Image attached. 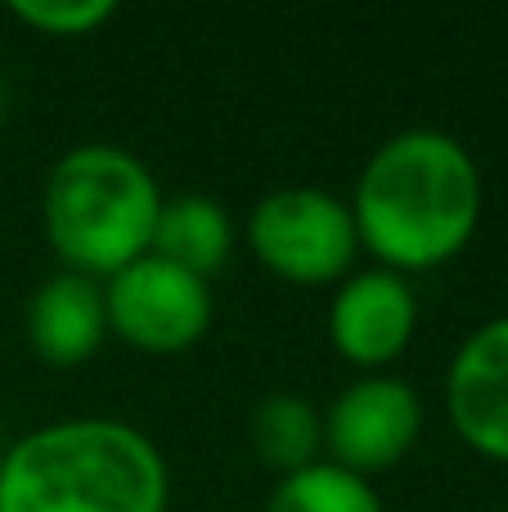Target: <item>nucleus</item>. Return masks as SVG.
<instances>
[{
  "instance_id": "14",
  "label": "nucleus",
  "mask_w": 508,
  "mask_h": 512,
  "mask_svg": "<svg viewBox=\"0 0 508 512\" xmlns=\"http://www.w3.org/2000/svg\"><path fill=\"white\" fill-rule=\"evenodd\" d=\"M0 99H5V77H0Z\"/></svg>"
},
{
  "instance_id": "12",
  "label": "nucleus",
  "mask_w": 508,
  "mask_h": 512,
  "mask_svg": "<svg viewBox=\"0 0 508 512\" xmlns=\"http://www.w3.org/2000/svg\"><path fill=\"white\" fill-rule=\"evenodd\" d=\"M266 512H383V499L365 477L320 459L275 481Z\"/></svg>"
},
{
  "instance_id": "9",
  "label": "nucleus",
  "mask_w": 508,
  "mask_h": 512,
  "mask_svg": "<svg viewBox=\"0 0 508 512\" xmlns=\"http://www.w3.org/2000/svg\"><path fill=\"white\" fill-rule=\"evenodd\" d=\"M27 346L54 369H77L104 346L108 337V301L104 279L77 270H59L27 297L23 310Z\"/></svg>"
},
{
  "instance_id": "4",
  "label": "nucleus",
  "mask_w": 508,
  "mask_h": 512,
  "mask_svg": "<svg viewBox=\"0 0 508 512\" xmlns=\"http://www.w3.org/2000/svg\"><path fill=\"white\" fill-rule=\"evenodd\" d=\"M248 248L288 283H338L360 252L351 203L320 185H284L257 198Z\"/></svg>"
},
{
  "instance_id": "11",
  "label": "nucleus",
  "mask_w": 508,
  "mask_h": 512,
  "mask_svg": "<svg viewBox=\"0 0 508 512\" xmlns=\"http://www.w3.org/2000/svg\"><path fill=\"white\" fill-rule=\"evenodd\" d=\"M252 450L266 463L270 472L288 477V472H302L311 463H320L324 450V414L297 391H275L252 409Z\"/></svg>"
},
{
  "instance_id": "13",
  "label": "nucleus",
  "mask_w": 508,
  "mask_h": 512,
  "mask_svg": "<svg viewBox=\"0 0 508 512\" xmlns=\"http://www.w3.org/2000/svg\"><path fill=\"white\" fill-rule=\"evenodd\" d=\"M9 9L45 36H90L117 14L113 0H14Z\"/></svg>"
},
{
  "instance_id": "10",
  "label": "nucleus",
  "mask_w": 508,
  "mask_h": 512,
  "mask_svg": "<svg viewBox=\"0 0 508 512\" xmlns=\"http://www.w3.org/2000/svg\"><path fill=\"white\" fill-rule=\"evenodd\" d=\"M234 248V225L216 198L207 194H171L162 198L158 225H153L149 252L171 265H185L194 274H212L225 265Z\"/></svg>"
},
{
  "instance_id": "15",
  "label": "nucleus",
  "mask_w": 508,
  "mask_h": 512,
  "mask_svg": "<svg viewBox=\"0 0 508 512\" xmlns=\"http://www.w3.org/2000/svg\"><path fill=\"white\" fill-rule=\"evenodd\" d=\"M0 454H5V450H0Z\"/></svg>"
},
{
  "instance_id": "7",
  "label": "nucleus",
  "mask_w": 508,
  "mask_h": 512,
  "mask_svg": "<svg viewBox=\"0 0 508 512\" xmlns=\"http://www.w3.org/2000/svg\"><path fill=\"white\" fill-rule=\"evenodd\" d=\"M419 328V297L410 279L387 265L351 270L338 279L329 301V342L356 369L378 373L410 346Z\"/></svg>"
},
{
  "instance_id": "6",
  "label": "nucleus",
  "mask_w": 508,
  "mask_h": 512,
  "mask_svg": "<svg viewBox=\"0 0 508 512\" xmlns=\"http://www.w3.org/2000/svg\"><path fill=\"white\" fill-rule=\"evenodd\" d=\"M423 432V400L405 378L392 373H365L351 387L338 391V400L324 414V450L329 463L374 477L387 472L414 450Z\"/></svg>"
},
{
  "instance_id": "5",
  "label": "nucleus",
  "mask_w": 508,
  "mask_h": 512,
  "mask_svg": "<svg viewBox=\"0 0 508 512\" xmlns=\"http://www.w3.org/2000/svg\"><path fill=\"white\" fill-rule=\"evenodd\" d=\"M104 301H108V333H117L135 351L149 355L189 351L212 328L216 315L212 283L153 252L122 265L117 274H108Z\"/></svg>"
},
{
  "instance_id": "3",
  "label": "nucleus",
  "mask_w": 508,
  "mask_h": 512,
  "mask_svg": "<svg viewBox=\"0 0 508 512\" xmlns=\"http://www.w3.org/2000/svg\"><path fill=\"white\" fill-rule=\"evenodd\" d=\"M162 189L149 162L122 144H77L41 185V225L63 270L108 279L153 243Z\"/></svg>"
},
{
  "instance_id": "8",
  "label": "nucleus",
  "mask_w": 508,
  "mask_h": 512,
  "mask_svg": "<svg viewBox=\"0 0 508 512\" xmlns=\"http://www.w3.org/2000/svg\"><path fill=\"white\" fill-rule=\"evenodd\" d=\"M446 414L459 441L508 463V315L464 337L446 373Z\"/></svg>"
},
{
  "instance_id": "1",
  "label": "nucleus",
  "mask_w": 508,
  "mask_h": 512,
  "mask_svg": "<svg viewBox=\"0 0 508 512\" xmlns=\"http://www.w3.org/2000/svg\"><path fill=\"white\" fill-rule=\"evenodd\" d=\"M351 216L360 248L387 270L446 265L468 248L482 221V167L450 131H396L360 167Z\"/></svg>"
},
{
  "instance_id": "2",
  "label": "nucleus",
  "mask_w": 508,
  "mask_h": 512,
  "mask_svg": "<svg viewBox=\"0 0 508 512\" xmlns=\"http://www.w3.org/2000/svg\"><path fill=\"white\" fill-rule=\"evenodd\" d=\"M167 459L122 418H59L0 454V512H167Z\"/></svg>"
}]
</instances>
